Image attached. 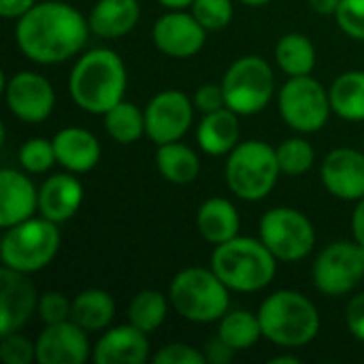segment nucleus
I'll return each mask as SVG.
<instances>
[{
  "instance_id": "6",
  "label": "nucleus",
  "mask_w": 364,
  "mask_h": 364,
  "mask_svg": "<svg viewBox=\"0 0 364 364\" xmlns=\"http://www.w3.org/2000/svg\"><path fill=\"white\" fill-rule=\"evenodd\" d=\"M62 235L55 222L38 215L28 218L11 228H4L0 241L2 267L32 275L47 269L58 256Z\"/></svg>"
},
{
  "instance_id": "45",
  "label": "nucleus",
  "mask_w": 364,
  "mask_h": 364,
  "mask_svg": "<svg viewBox=\"0 0 364 364\" xmlns=\"http://www.w3.org/2000/svg\"><path fill=\"white\" fill-rule=\"evenodd\" d=\"M166 9H188L194 0H158Z\"/></svg>"
},
{
  "instance_id": "47",
  "label": "nucleus",
  "mask_w": 364,
  "mask_h": 364,
  "mask_svg": "<svg viewBox=\"0 0 364 364\" xmlns=\"http://www.w3.org/2000/svg\"><path fill=\"white\" fill-rule=\"evenodd\" d=\"M239 2H243V4H247V6H264V4H269L271 0H239Z\"/></svg>"
},
{
  "instance_id": "44",
  "label": "nucleus",
  "mask_w": 364,
  "mask_h": 364,
  "mask_svg": "<svg viewBox=\"0 0 364 364\" xmlns=\"http://www.w3.org/2000/svg\"><path fill=\"white\" fill-rule=\"evenodd\" d=\"M339 2L341 0H309V6L318 15H333L335 17V13L339 9Z\"/></svg>"
},
{
  "instance_id": "8",
  "label": "nucleus",
  "mask_w": 364,
  "mask_h": 364,
  "mask_svg": "<svg viewBox=\"0 0 364 364\" xmlns=\"http://www.w3.org/2000/svg\"><path fill=\"white\" fill-rule=\"evenodd\" d=\"M226 107L241 117L256 115L269 107L275 94V75L262 55L235 60L222 77Z\"/></svg>"
},
{
  "instance_id": "33",
  "label": "nucleus",
  "mask_w": 364,
  "mask_h": 364,
  "mask_svg": "<svg viewBox=\"0 0 364 364\" xmlns=\"http://www.w3.org/2000/svg\"><path fill=\"white\" fill-rule=\"evenodd\" d=\"M17 160L21 164V168L30 175H43L49 173L53 164H58L55 158V149H53V141L43 139V136H32L28 139L19 151H17Z\"/></svg>"
},
{
  "instance_id": "37",
  "label": "nucleus",
  "mask_w": 364,
  "mask_h": 364,
  "mask_svg": "<svg viewBox=\"0 0 364 364\" xmlns=\"http://www.w3.org/2000/svg\"><path fill=\"white\" fill-rule=\"evenodd\" d=\"M0 358L6 364H30L36 360V343L19 333L0 335Z\"/></svg>"
},
{
  "instance_id": "19",
  "label": "nucleus",
  "mask_w": 364,
  "mask_h": 364,
  "mask_svg": "<svg viewBox=\"0 0 364 364\" xmlns=\"http://www.w3.org/2000/svg\"><path fill=\"white\" fill-rule=\"evenodd\" d=\"M83 183L75 173H55L38 188V213L55 224H64L83 205Z\"/></svg>"
},
{
  "instance_id": "5",
  "label": "nucleus",
  "mask_w": 364,
  "mask_h": 364,
  "mask_svg": "<svg viewBox=\"0 0 364 364\" xmlns=\"http://www.w3.org/2000/svg\"><path fill=\"white\" fill-rule=\"evenodd\" d=\"M171 307L177 316L194 324L220 322L230 309V288L209 267H188L168 286Z\"/></svg>"
},
{
  "instance_id": "38",
  "label": "nucleus",
  "mask_w": 364,
  "mask_h": 364,
  "mask_svg": "<svg viewBox=\"0 0 364 364\" xmlns=\"http://www.w3.org/2000/svg\"><path fill=\"white\" fill-rule=\"evenodd\" d=\"M156 364H205V352L188 343H168L154 354Z\"/></svg>"
},
{
  "instance_id": "17",
  "label": "nucleus",
  "mask_w": 364,
  "mask_h": 364,
  "mask_svg": "<svg viewBox=\"0 0 364 364\" xmlns=\"http://www.w3.org/2000/svg\"><path fill=\"white\" fill-rule=\"evenodd\" d=\"M322 183L339 200L364 198V154L352 147H337L326 154L320 171Z\"/></svg>"
},
{
  "instance_id": "13",
  "label": "nucleus",
  "mask_w": 364,
  "mask_h": 364,
  "mask_svg": "<svg viewBox=\"0 0 364 364\" xmlns=\"http://www.w3.org/2000/svg\"><path fill=\"white\" fill-rule=\"evenodd\" d=\"M4 98L9 111L26 124L45 122L55 107V90L51 81L34 70L15 73L4 85Z\"/></svg>"
},
{
  "instance_id": "24",
  "label": "nucleus",
  "mask_w": 364,
  "mask_h": 364,
  "mask_svg": "<svg viewBox=\"0 0 364 364\" xmlns=\"http://www.w3.org/2000/svg\"><path fill=\"white\" fill-rule=\"evenodd\" d=\"M196 228H198V235L207 243L220 245V243H226L239 235L241 215L228 198L213 196V198H207L198 207Z\"/></svg>"
},
{
  "instance_id": "39",
  "label": "nucleus",
  "mask_w": 364,
  "mask_h": 364,
  "mask_svg": "<svg viewBox=\"0 0 364 364\" xmlns=\"http://www.w3.org/2000/svg\"><path fill=\"white\" fill-rule=\"evenodd\" d=\"M194 107L205 115V113H213L226 107V96L222 90V83H205L194 92Z\"/></svg>"
},
{
  "instance_id": "28",
  "label": "nucleus",
  "mask_w": 364,
  "mask_h": 364,
  "mask_svg": "<svg viewBox=\"0 0 364 364\" xmlns=\"http://www.w3.org/2000/svg\"><path fill=\"white\" fill-rule=\"evenodd\" d=\"M316 60L318 55L311 38L301 32H288L275 45V62L288 77L311 75Z\"/></svg>"
},
{
  "instance_id": "16",
  "label": "nucleus",
  "mask_w": 364,
  "mask_h": 364,
  "mask_svg": "<svg viewBox=\"0 0 364 364\" xmlns=\"http://www.w3.org/2000/svg\"><path fill=\"white\" fill-rule=\"evenodd\" d=\"M38 294L30 275L2 267L0 273V335L17 333L36 314Z\"/></svg>"
},
{
  "instance_id": "35",
  "label": "nucleus",
  "mask_w": 364,
  "mask_h": 364,
  "mask_svg": "<svg viewBox=\"0 0 364 364\" xmlns=\"http://www.w3.org/2000/svg\"><path fill=\"white\" fill-rule=\"evenodd\" d=\"M70 307H73V301H68L66 294L58 290H47L38 296L36 314L41 322L49 326V324H60V322L70 320Z\"/></svg>"
},
{
  "instance_id": "36",
  "label": "nucleus",
  "mask_w": 364,
  "mask_h": 364,
  "mask_svg": "<svg viewBox=\"0 0 364 364\" xmlns=\"http://www.w3.org/2000/svg\"><path fill=\"white\" fill-rule=\"evenodd\" d=\"M335 21L350 38L364 41V0H341Z\"/></svg>"
},
{
  "instance_id": "7",
  "label": "nucleus",
  "mask_w": 364,
  "mask_h": 364,
  "mask_svg": "<svg viewBox=\"0 0 364 364\" xmlns=\"http://www.w3.org/2000/svg\"><path fill=\"white\" fill-rule=\"evenodd\" d=\"M226 186L228 190L247 203L267 198L282 175L275 149L264 141L239 143L226 160Z\"/></svg>"
},
{
  "instance_id": "23",
  "label": "nucleus",
  "mask_w": 364,
  "mask_h": 364,
  "mask_svg": "<svg viewBox=\"0 0 364 364\" xmlns=\"http://www.w3.org/2000/svg\"><path fill=\"white\" fill-rule=\"evenodd\" d=\"M141 19L139 0H98L90 15V28L96 36L119 38L136 28Z\"/></svg>"
},
{
  "instance_id": "11",
  "label": "nucleus",
  "mask_w": 364,
  "mask_h": 364,
  "mask_svg": "<svg viewBox=\"0 0 364 364\" xmlns=\"http://www.w3.org/2000/svg\"><path fill=\"white\" fill-rule=\"evenodd\" d=\"M314 286L326 296L350 294L364 277V247L356 241H335L326 245L311 269Z\"/></svg>"
},
{
  "instance_id": "10",
  "label": "nucleus",
  "mask_w": 364,
  "mask_h": 364,
  "mask_svg": "<svg viewBox=\"0 0 364 364\" xmlns=\"http://www.w3.org/2000/svg\"><path fill=\"white\" fill-rule=\"evenodd\" d=\"M258 237L279 262H301L316 247V228L311 220L292 207L269 209L260 218Z\"/></svg>"
},
{
  "instance_id": "25",
  "label": "nucleus",
  "mask_w": 364,
  "mask_h": 364,
  "mask_svg": "<svg viewBox=\"0 0 364 364\" xmlns=\"http://www.w3.org/2000/svg\"><path fill=\"white\" fill-rule=\"evenodd\" d=\"M115 318V301L107 290L87 288L73 299L70 320L85 333H98L111 326Z\"/></svg>"
},
{
  "instance_id": "18",
  "label": "nucleus",
  "mask_w": 364,
  "mask_h": 364,
  "mask_svg": "<svg viewBox=\"0 0 364 364\" xmlns=\"http://www.w3.org/2000/svg\"><path fill=\"white\" fill-rule=\"evenodd\" d=\"M149 356L147 333L139 331L130 322L102 333L92 350V360L96 364H143L149 360Z\"/></svg>"
},
{
  "instance_id": "22",
  "label": "nucleus",
  "mask_w": 364,
  "mask_h": 364,
  "mask_svg": "<svg viewBox=\"0 0 364 364\" xmlns=\"http://www.w3.org/2000/svg\"><path fill=\"white\" fill-rule=\"evenodd\" d=\"M239 117L228 107L205 113L196 128V143L207 156H228L241 141Z\"/></svg>"
},
{
  "instance_id": "3",
  "label": "nucleus",
  "mask_w": 364,
  "mask_h": 364,
  "mask_svg": "<svg viewBox=\"0 0 364 364\" xmlns=\"http://www.w3.org/2000/svg\"><path fill=\"white\" fill-rule=\"evenodd\" d=\"M277 258L258 239L241 237L215 245L211 254V269L230 288V292H260L275 279Z\"/></svg>"
},
{
  "instance_id": "26",
  "label": "nucleus",
  "mask_w": 364,
  "mask_h": 364,
  "mask_svg": "<svg viewBox=\"0 0 364 364\" xmlns=\"http://www.w3.org/2000/svg\"><path fill=\"white\" fill-rule=\"evenodd\" d=\"M156 168L168 183L188 186L200 175V158L192 147L183 145L181 141H173L158 145Z\"/></svg>"
},
{
  "instance_id": "9",
  "label": "nucleus",
  "mask_w": 364,
  "mask_h": 364,
  "mask_svg": "<svg viewBox=\"0 0 364 364\" xmlns=\"http://www.w3.org/2000/svg\"><path fill=\"white\" fill-rule=\"evenodd\" d=\"M277 109L282 119L299 134L322 130L333 113L328 90L311 75L288 77L277 92Z\"/></svg>"
},
{
  "instance_id": "29",
  "label": "nucleus",
  "mask_w": 364,
  "mask_h": 364,
  "mask_svg": "<svg viewBox=\"0 0 364 364\" xmlns=\"http://www.w3.org/2000/svg\"><path fill=\"white\" fill-rule=\"evenodd\" d=\"M218 337H222L235 352H245L254 348L262 337L258 314H252L247 309H228L218 322Z\"/></svg>"
},
{
  "instance_id": "42",
  "label": "nucleus",
  "mask_w": 364,
  "mask_h": 364,
  "mask_svg": "<svg viewBox=\"0 0 364 364\" xmlns=\"http://www.w3.org/2000/svg\"><path fill=\"white\" fill-rule=\"evenodd\" d=\"M34 4H36V0H0V15L4 19H19Z\"/></svg>"
},
{
  "instance_id": "20",
  "label": "nucleus",
  "mask_w": 364,
  "mask_h": 364,
  "mask_svg": "<svg viewBox=\"0 0 364 364\" xmlns=\"http://www.w3.org/2000/svg\"><path fill=\"white\" fill-rule=\"evenodd\" d=\"M38 211V190L32 179L15 168L0 171V226L11 228Z\"/></svg>"
},
{
  "instance_id": "46",
  "label": "nucleus",
  "mask_w": 364,
  "mask_h": 364,
  "mask_svg": "<svg viewBox=\"0 0 364 364\" xmlns=\"http://www.w3.org/2000/svg\"><path fill=\"white\" fill-rule=\"evenodd\" d=\"M301 360L292 354H284V356H273L271 358V364H299Z\"/></svg>"
},
{
  "instance_id": "4",
  "label": "nucleus",
  "mask_w": 364,
  "mask_h": 364,
  "mask_svg": "<svg viewBox=\"0 0 364 364\" xmlns=\"http://www.w3.org/2000/svg\"><path fill=\"white\" fill-rule=\"evenodd\" d=\"M262 337L279 348H305L320 333L318 307L296 290H277L258 309Z\"/></svg>"
},
{
  "instance_id": "41",
  "label": "nucleus",
  "mask_w": 364,
  "mask_h": 364,
  "mask_svg": "<svg viewBox=\"0 0 364 364\" xmlns=\"http://www.w3.org/2000/svg\"><path fill=\"white\" fill-rule=\"evenodd\" d=\"M235 350L222 339V337H213L207 346H205V358H207V363L211 364H228L232 363V358H235Z\"/></svg>"
},
{
  "instance_id": "30",
  "label": "nucleus",
  "mask_w": 364,
  "mask_h": 364,
  "mask_svg": "<svg viewBox=\"0 0 364 364\" xmlns=\"http://www.w3.org/2000/svg\"><path fill=\"white\" fill-rule=\"evenodd\" d=\"M171 299L160 290H141L132 296L128 305V322L139 331L151 335L156 333L168 316Z\"/></svg>"
},
{
  "instance_id": "31",
  "label": "nucleus",
  "mask_w": 364,
  "mask_h": 364,
  "mask_svg": "<svg viewBox=\"0 0 364 364\" xmlns=\"http://www.w3.org/2000/svg\"><path fill=\"white\" fill-rule=\"evenodd\" d=\"M105 130L107 134L119 143V145H132L143 134H147L145 128V111H141L136 105L122 100L113 109H109L105 115Z\"/></svg>"
},
{
  "instance_id": "40",
  "label": "nucleus",
  "mask_w": 364,
  "mask_h": 364,
  "mask_svg": "<svg viewBox=\"0 0 364 364\" xmlns=\"http://www.w3.org/2000/svg\"><path fill=\"white\" fill-rule=\"evenodd\" d=\"M346 324L350 335L364 343V292L350 299L346 307Z\"/></svg>"
},
{
  "instance_id": "34",
  "label": "nucleus",
  "mask_w": 364,
  "mask_h": 364,
  "mask_svg": "<svg viewBox=\"0 0 364 364\" xmlns=\"http://www.w3.org/2000/svg\"><path fill=\"white\" fill-rule=\"evenodd\" d=\"M190 11L207 32L224 30L235 17L232 0H194L190 4Z\"/></svg>"
},
{
  "instance_id": "15",
  "label": "nucleus",
  "mask_w": 364,
  "mask_h": 364,
  "mask_svg": "<svg viewBox=\"0 0 364 364\" xmlns=\"http://www.w3.org/2000/svg\"><path fill=\"white\" fill-rule=\"evenodd\" d=\"M92 346L87 333L73 320L49 324L36 339L38 364H83L92 358Z\"/></svg>"
},
{
  "instance_id": "1",
  "label": "nucleus",
  "mask_w": 364,
  "mask_h": 364,
  "mask_svg": "<svg viewBox=\"0 0 364 364\" xmlns=\"http://www.w3.org/2000/svg\"><path fill=\"white\" fill-rule=\"evenodd\" d=\"M90 32V21L79 9L62 0H45L17 19L15 41L30 62L53 66L81 55Z\"/></svg>"
},
{
  "instance_id": "43",
  "label": "nucleus",
  "mask_w": 364,
  "mask_h": 364,
  "mask_svg": "<svg viewBox=\"0 0 364 364\" xmlns=\"http://www.w3.org/2000/svg\"><path fill=\"white\" fill-rule=\"evenodd\" d=\"M352 237L364 247V198L356 203V209L352 213Z\"/></svg>"
},
{
  "instance_id": "32",
  "label": "nucleus",
  "mask_w": 364,
  "mask_h": 364,
  "mask_svg": "<svg viewBox=\"0 0 364 364\" xmlns=\"http://www.w3.org/2000/svg\"><path fill=\"white\" fill-rule=\"evenodd\" d=\"M275 154H277L282 175H288V177L305 175L316 162V151H314L311 143L307 139H303V136L284 139L275 147Z\"/></svg>"
},
{
  "instance_id": "14",
  "label": "nucleus",
  "mask_w": 364,
  "mask_h": 364,
  "mask_svg": "<svg viewBox=\"0 0 364 364\" xmlns=\"http://www.w3.org/2000/svg\"><path fill=\"white\" fill-rule=\"evenodd\" d=\"M151 38L160 53L175 60H186L200 53L207 43V30L192 15V11L188 13L186 9H168L154 23Z\"/></svg>"
},
{
  "instance_id": "27",
  "label": "nucleus",
  "mask_w": 364,
  "mask_h": 364,
  "mask_svg": "<svg viewBox=\"0 0 364 364\" xmlns=\"http://www.w3.org/2000/svg\"><path fill=\"white\" fill-rule=\"evenodd\" d=\"M333 113L346 122H364V70H348L328 87Z\"/></svg>"
},
{
  "instance_id": "21",
  "label": "nucleus",
  "mask_w": 364,
  "mask_h": 364,
  "mask_svg": "<svg viewBox=\"0 0 364 364\" xmlns=\"http://www.w3.org/2000/svg\"><path fill=\"white\" fill-rule=\"evenodd\" d=\"M51 141H53L58 164L75 175L90 173L100 162L102 156L100 141L85 128L79 126L62 128L55 132Z\"/></svg>"
},
{
  "instance_id": "12",
  "label": "nucleus",
  "mask_w": 364,
  "mask_h": 364,
  "mask_svg": "<svg viewBox=\"0 0 364 364\" xmlns=\"http://www.w3.org/2000/svg\"><path fill=\"white\" fill-rule=\"evenodd\" d=\"M194 100L188 98L181 90H162L158 92L145 111V128L147 136L156 145L181 141L194 122Z\"/></svg>"
},
{
  "instance_id": "2",
  "label": "nucleus",
  "mask_w": 364,
  "mask_h": 364,
  "mask_svg": "<svg viewBox=\"0 0 364 364\" xmlns=\"http://www.w3.org/2000/svg\"><path fill=\"white\" fill-rule=\"evenodd\" d=\"M128 70L119 53L109 47H96L81 53L68 75L73 102L92 115H105L124 100Z\"/></svg>"
}]
</instances>
